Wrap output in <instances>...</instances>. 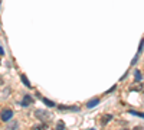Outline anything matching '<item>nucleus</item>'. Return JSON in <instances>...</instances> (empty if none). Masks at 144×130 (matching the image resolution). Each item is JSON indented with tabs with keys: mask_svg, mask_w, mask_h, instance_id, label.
Listing matches in <instances>:
<instances>
[{
	"mask_svg": "<svg viewBox=\"0 0 144 130\" xmlns=\"http://www.w3.org/2000/svg\"><path fill=\"white\" fill-rule=\"evenodd\" d=\"M35 117L38 120H42V121H46L50 117V113L46 111V110H36L35 111Z\"/></svg>",
	"mask_w": 144,
	"mask_h": 130,
	"instance_id": "1",
	"label": "nucleus"
},
{
	"mask_svg": "<svg viewBox=\"0 0 144 130\" xmlns=\"http://www.w3.org/2000/svg\"><path fill=\"white\" fill-rule=\"evenodd\" d=\"M12 116H13V111L9 110V108H6V110L2 111V120H3V121H9V120L12 119Z\"/></svg>",
	"mask_w": 144,
	"mask_h": 130,
	"instance_id": "2",
	"label": "nucleus"
},
{
	"mask_svg": "<svg viewBox=\"0 0 144 130\" xmlns=\"http://www.w3.org/2000/svg\"><path fill=\"white\" fill-rule=\"evenodd\" d=\"M32 101L33 100H32V97H30V95H25V97H23V101H22V105H23V107H26V105H29Z\"/></svg>",
	"mask_w": 144,
	"mask_h": 130,
	"instance_id": "3",
	"label": "nucleus"
},
{
	"mask_svg": "<svg viewBox=\"0 0 144 130\" xmlns=\"http://www.w3.org/2000/svg\"><path fill=\"white\" fill-rule=\"evenodd\" d=\"M98 104H100V100H98V98H95V100L88 101V103H86V107H88V108H92V107H95V105H98Z\"/></svg>",
	"mask_w": 144,
	"mask_h": 130,
	"instance_id": "4",
	"label": "nucleus"
},
{
	"mask_svg": "<svg viewBox=\"0 0 144 130\" xmlns=\"http://www.w3.org/2000/svg\"><path fill=\"white\" fill-rule=\"evenodd\" d=\"M111 119H112V116H111V114H105V116H102V119H101V123H102V124H107V123L110 121Z\"/></svg>",
	"mask_w": 144,
	"mask_h": 130,
	"instance_id": "5",
	"label": "nucleus"
},
{
	"mask_svg": "<svg viewBox=\"0 0 144 130\" xmlns=\"http://www.w3.org/2000/svg\"><path fill=\"white\" fill-rule=\"evenodd\" d=\"M58 108H59V110H74V111L79 110L78 107H66V105H58Z\"/></svg>",
	"mask_w": 144,
	"mask_h": 130,
	"instance_id": "6",
	"label": "nucleus"
},
{
	"mask_svg": "<svg viewBox=\"0 0 144 130\" xmlns=\"http://www.w3.org/2000/svg\"><path fill=\"white\" fill-rule=\"evenodd\" d=\"M20 79H22V83L25 84V85H26V87H29V88H30V87H32V85H30V83H29V79H28V78H26V77H25V75H22V77H20Z\"/></svg>",
	"mask_w": 144,
	"mask_h": 130,
	"instance_id": "7",
	"label": "nucleus"
},
{
	"mask_svg": "<svg viewBox=\"0 0 144 130\" xmlns=\"http://www.w3.org/2000/svg\"><path fill=\"white\" fill-rule=\"evenodd\" d=\"M43 103H45V104H46V105H49V107H55V103H53V101H50V100H46V98H43Z\"/></svg>",
	"mask_w": 144,
	"mask_h": 130,
	"instance_id": "8",
	"label": "nucleus"
},
{
	"mask_svg": "<svg viewBox=\"0 0 144 130\" xmlns=\"http://www.w3.org/2000/svg\"><path fill=\"white\" fill-rule=\"evenodd\" d=\"M130 113L134 114V116H138V117H143V119H144V113H138V111H134V110H130Z\"/></svg>",
	"mask_w": 144,
	"mask_h": 130,
	"instance_id": "9",
	"label": "nucleus"
},
{
	"mask_svg": "<svg viewBox=\"0 0 144 130\" xmlns=\"http://www.w3.org/2000/svg\"><path fill=\"white\" fill-rule=\"evenodd\" d=\"M64 129H65L64 121H59V123H58V126H56V130H64Z\"/></svg>",
	"mask_w": 144,
	"mask_h": 130,
	"instance_id": "10",
	"label": "nucleus"
},
{
	"mask_svg": "<svg viewBox=\"0 0 144 130\" xmlns=\"http://www.w3.org/2000/svg\"><path fill=\"white\" fill-rule=\"evenodd\" d=\"M134 78H136V81H140V79H141V72L136 71V77H134Z\"/></svg>",
	"mask_w": 144,
	"mask_h": 130,
	"instance_id": "11",
	"label": "nucleus"
},
{
	"mask_svg": "<svg viewBox=\"0 0 144 130\" xmlns=\"http://www.w3.org/2000/svg\"><path fill=\"white\" fill-rule=\"evenodd\" d=\"M143 46H144V39L141 40V43H140V48H138V54H140L141 51H143Z\"/></svg>",
	"mask_w": 144,
	"mask_h": 130,
	"instance_id": "12",
	"label": "nucleus"
},
{
	"mask_svg": "<svg viewBox=\"0 0 144 130\" xmlns=\"http://www.w3.org/2000/svg\"><path fill=\"white\" fill-rule=\"evenodd\" d=\"M3 54H4V51H3V48L0 46V55H3Z\"/></svg>",
	"mask_w": 144,
	"mask_h": 130,
	"instance_id": "13",
	"label": "nucleus"
},
{
	"mask_svg": "<svg viewBox=\"0 0 144 130\" xmlns=\"http://www.w3.org/2000/svg\"><path fill=\"white\" fill-rule=\"evenodd\" d=\"M134 130H143V129H141V127H136Z\"/></svg>",
	"mask_w": 144,
	"mask_h": 130,
	"instance_id": "14",
	"label": "nucleus"
},
{
	"mask_svg": "<svg viewBox=\"0 0 144 130\" xmlns=\"http://www.w3.org/2000/svg\"><path fill=\"white\" fill-rule=\"evenodd\" d=\"M92 130H94V129H92Z\"/></svg>",
	"mask_w": 144,
	"mask_h": 130,
	"instance_id": "15",
	"label": "nucleus"
}]
</instances>
